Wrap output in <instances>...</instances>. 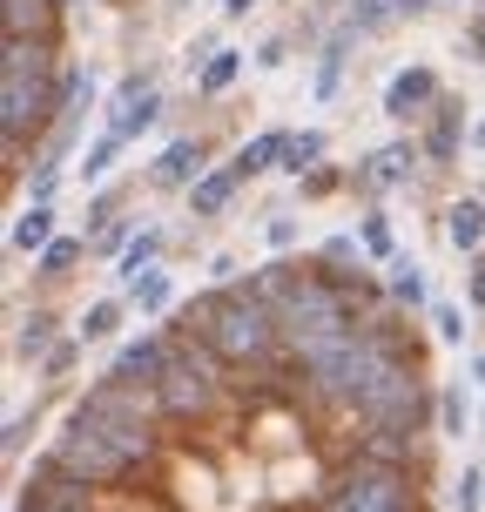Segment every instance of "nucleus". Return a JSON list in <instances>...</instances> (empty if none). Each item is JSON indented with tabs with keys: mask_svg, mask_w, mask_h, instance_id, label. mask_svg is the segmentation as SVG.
<instances>
[{
	"mask_svg": "<svg viewBox=\"0 0 485 512\" xmlns=\"http://www.w3.org/2000/svg\"><path fill=\"white\" fill-rule=\"evenodd\" d=\"M472 378H479V391H485V358H472Z\"/></svg>",
	"mask_w": 485,
	"mask_h": 512,
	"instance_id": "52",
	"label": "nucleus"
},
{
	"mask_svg": "<svg viewBox=\"0 0 485 512\" xmlns=\"http://www.w3.org/2000/svg\"><path fill=\"white\" fill-rule=\"evenodd\" d=\"M236 81H243V54H236V48H216L203 68H196V95H230Z\"/></svg>",
	"mask_w": 485,
	"mask_h": 512,
	"instance_id": "31",
	"label": "nucleus"
},
{
	"mask_svg": "<svg viewBox=\"0 0 485 512\" xmlns=\"http://www.w3.org/2000/svg\"><path fill=\"white\" fill-rule=\"evenodd\" d=\"M465 304H472V310L485 317V250L472 256V270H465Z\"/></svg>",
	"mask_w": 485,
	"mask_h": 512,
	"instance_id": "45",
	"label": "nucleus"
},
{
	"mask_svg": "<svg viewBox=\"0 0 485 512\" xmlns=\"http://www.w3.org/2000/svg\"><path fill=\"white\" fill-rule=\"evenodd\" d=\"M344 182H351L344 169H331V162H317L310 176H297V196H304V203H324V196H337Z\"/></svg>",
	"mask_w": 485,
	"mask_h": 512,
	"instance_id": "40",
	"label": "nucleus"
},
{
	"mask_svg": "<svg viewBox=\"0 0 485 512\" xmlns=\"http://www.w3.org/2000/svg\"><path fill=\"white\" fill-rule=\"evenodd\" d=\"M459 54H465V61H472V68H485V7H472V14H465Z\"/></svg>",
	"mask_w": 485,
	"mask_h": 512,
	"instance_id": "41",
	"label": "nucleus"
},
{
	"mask_svg": "<svg viewBox=\"0 0 485 512\" xmlns=\"http://www.w3.org/2000/svg\"><path fill=\"white\" fill-rule=\"evenodd\" d=\"M432 7H438V0H398V21H425Z\"/></svg>",
	"mask_w": 485,
	"mask_h": 512,
	"instance_id": "49",
	"label": "nucleus"
},
{
	"mask_svg": "<svg viewBox=\"0 0 485 512\" xmlns=\"http://www.w3.org/2000/svg\"><path fill=\"white\" fill-rule=\"evenodd\" d=\"M465 128H472V108H465V95H438V108L425 115V128H418V142H425V162H459L465 149Z\"/></svg>",
	"mask_w": 485,
	"mask_h": 512,
	"instance_id": "12",
	"label": "nucleus"
},
{
	"mask_svg": "<svg viewBox=\"0 0 485 512\" xmlns=\"http://www.w3.org/2000/svg\"><path fill=\"white\" fill-rule=\"evenodd\" d=\"M263 243H270V250H297V216H270V223H263Z\"/></svg>",
	"mask_w": 485,
	"mask_h": 512,
	"instance_id": "44",
	"label": "nucleus"
},
{
	"mask_svg": "<svg viewBox=\"0 0 485 512\" xmlns=\"http://www.w3.org/2000/svg\"><path fill=\"white\" fill-rule=\"evenodd\" d=\"M216 41H223V34H196V41H189V68H203L209 54H216Z\"/></svg>",
	"mask_w": 485,
	"mask_h": 512,
	"instance_id": "47",
	"label": "nucleus"
},
{
	"mask_svg": "<svg viewBox=\"0 0 485 512\" xmlns=\"http://www.w3.org/2000/svg\"><path fill=\"white\" fill-rule=\"evenodd\" d=\"M54 236H61V216H54V203H27L21 216H14V230H7V250L34 263V256L48 250Z\"/></svg>",
	"mask_w": 485,
	"mask_h": 512,
	"instance_id": "17",
	"label": "nucleus"
},
{
	"mask_svg": "<svg viewBox=\"0 0 485 512\" xmlns=\"http://www.w3.org/2000/svg\"><path fill=\"white\" fill-rule=\"evenodd\" d=\"M209 277H216V283H236V256L216 250V256H209Z\"/></svg>",
	"mask_w": 485,
	"mask_h": 512,
	"instance_id": "48",
	"label": "nucleus"
},
{
	"mask_svg": "<svg viewBox=\"0 0 485 512\" xmlns=\"http://www.w3.org/2000/svg\"><path fill=\"white\" fill-rule=\"evenodd\" d=\"M358 243H364V256H371V263H398V256H405L384 209H364V216H358Z\"/></svg>",
	"mask_w": 485,
	"mask_h": 512,
	"instance_id": "30",
	"label": "nucleus"
},
{
	"mask_svg": "<svg viewBox=\"0 0 485 512\" xmlns=\"http://www.w3.org/2000/svg\"><path fill=\"white\" fill-rule=\"evenodd\" d=\"M465 425H479V411H472V398H465V384H438V432L465 438Z\"/></svg>",
	"mask_w": 485,
	"mask_h": 512,
	"instance_id": "34",
	"label": "nucleus"
},
{
	"mask_svg": "<svg viewBox=\"0 0 485 512\" xmlns=\"http://www.w3.org/2000/svg\"><path fill=\"white\" fill-rule=\"evenodd\" d=\"M61 7H81V0H61Z\"/></svg>",
	"mask_w": 485,
	"mask_h": 512,
	"instance_id": "54",
	"label": "nucleus"
},
{
	"mask_svg": "<svg viewBox=\"0 0 485 512\" xmlns=\"http://www.w3.org/2000/svg\"><path fill=\"white\" fill-rule=\"evenodd\" d=\"M54 465H61V472H81V479H95V486H102V479H122L135 459L122 452V438L108 432L95 411L75 405L68 418H61V432H54Z\"/></svg>",
	"mask_w": 485,
	"mask_h": 512,
	"instance_id": "7",
	"label": "nucleus"
},
{
	"mask_svg": "<svg viewBox=\"0 0 485 512\" xmlns=\"http://www.w3.org/2000/svg\"><path fill=\"white\" fill-rule=\"evenodd\" d=\"M81 405H88L108 432L122 438L128 459H149V452H155V418H162L155 384H128V378H115V371H102V378L81 391Z\"/></svg>",
	"mask_w": 485,
	"mask_h": 512,
	"instance_id": "5",
	"label": "nucleus"
},
{
	"mask_svg": "<svg viewBox=\"0 0 485 512\" xmlns=\"http://www.w3.org/2000/svg\"><path fill=\"white\" fill-rule=\"evenodd\" d=\"M277 331H283V351L290 358H304V351H317V344L351 331V290L324 277L317 256L304 263V277L277 297Z\"/></svg>",
	"mask_w": 485,
	"mask_h": 512,
	"instance_id": "3",
	"label": "nucleus"
},
{
	"mask_svg": "<svg viewBox=\"0 0 485 512\" xmlns=\"http://www.w3.org/2000/svg\"><path fill=\"white\" fill-rule=\"evenodd\" d=\"M203 169H209V142H203V135H176L169 149L155 155L149 182H155V189H182V196H189V182L203 176Z\"/></svg>",
	"mask_w": 485,
	"mask_h": 512,
	"instance_id": "15",
	"label": "nucleus"
},
{
	"mask_svg": "<svg viewBox=\"0 0 485 512\" xmlns=\"http://www.w3.org/2000/svg\"><path fill=\"white\" fill-rule=\"evenodd\" d=\"M203 344L216 351L223 364H270L283 351V331H277V304H263L250 283H236L223 297H203Z\"/></svg>",
	"mask_w": 485,
	"mask_h": 512,
	"instance_id": "2",
	"label": "nucleus"
},
{
	"mask_svg": "<svg viewBox=\"0 0 485 512\" xmlns=\"http://www.w3.org/2000/svg\"><path fill=\"white\" fill-rule=\"evenodd\" d=\"M169 351H176V337H162V331H142V337H122L115 344V378H128V384H155L162 371H169Z\"/></svg>",
	"mask_w": 485,
	"mask_h": 512,
	"instance_id": "13",
	"label": "nucleus"
},
{
	"mask_svg": "<svg viewBox=\"0 0 485 512\" xmlns=\"http://www.w3.org/2000/svg\"><path fill=\"white\" fill-rule=\"evenodd\" d=\"M290 61V34H270L263 48H256V68H283Z\"/></svg>",
	"mask_w": 485,
	"mask_h": 512,
	"instance_id": "46",
	"label": "nucleus"
},
{
	"mask_svg": "<svg viewBox=\"0 0 485 512\" xmlns=\"http://www.w3.org/2000/svg\"><path fill=\"white\" fill-rule=\"evenodd\" d=\"M438 95H445V81H438V68L432 61H411V68H398V75L384 81V95H378V108L391 115V122H425L438 108Z\"/></svg>",
	"mask_w": 485,
	"mask_h": 512,
	"instance_id": "10",
	"label": "nucleus"
},
{
	"mask_svg": "<svg viewBox=\"0 0 485 512\" xmlns=\"http://www.w3.org/2000/svg\"><path fill=\"white\" fill-rule=\"evenodd\" d=\"M364 263H371V256H364L358 230H337V236L317 243V270H324L331 283H344V290H351V304H391V290H378V283L364 277Z\"/></svg>",
	"mask_w": 485,
	"mask_h": 512,
	"instance_id": "9",
	"label": "nucleus"
},
{
	"mask_svg": "<svg viewBox=\"0 0 485 512\" xmlns=\"http://www.w3.org/2000/svg\"><path fill=\"white\" fill-rule=\"evenodd\" d=\"M331 512H418V492H411L405 465L371 459V452H364V459L351 465L344 479H337Z\"/></svg>",
	"mask_w": 485,
	"mask_h": 512,
	"instance_id": "8",
	"label": "nucleus"
},
{
	"mask_svg": "<svg viewBox=\"0 0 485 512\" xmlns=\"http://www.w3.org/2000/svg\"><path fill=\"white\" fill-rule=\"evenodd\" d=\"M384 290H391V304L405 310V317H418V310H432V277L411 263V256H398V263H384Z\"/></svg>",
	"mask_w": 485,
	"mask_h": 512,
	"instance_id": "21",
	"label": "nucleus"
},
{
	"mask_svg": "<svg viewBox=\"0 0 485 512\" xmlns=\"http://www.w3.org/2000/svg\"><path fill=\"white\" fill-rule=\"evenodd\" d=\"M176 337V331H169ZM155 398H162V418H209L216 398H223V358L209 344H182L169 351V371L155 378Z\"/></svg>",
	"mask_w": 485,
	"mask_h": 512,
	"instance_id": "6",
	"label": "nucleus"
},
{
	"mask_svg": "<svg viewBox=\"0 0 485 512\" xmlns=\"http://www.w3.org/2000/svg\"><path fill=\"white\" fill-rule=\"evenodd\" d=\"M41 411H48V398H34V405H21L14 418H7V432H0V452H7V459H21V452H27V438L41 432Z\"/></svg>",
	"mask_w": 485,
	"mask_h": 512,
	"instance_id": "35",
	"label": "nucleus"
},
{
	"mask_svg": "<svg viewBox=\"0 0 485 512\" xmlns=\"http://www.w3.org/2000/svg\"><path fill=\"white\" fill-rule=\"evenodd\" d=\"M122 290H128V304L142 310V317H162V310L176 304V277H169L162 263H155V270H142L135 283H122Z\"/></svg>",
	"mask_w": 485,
	"mask_h": 512,
	"instance_id": "28",
	"label": "nucleus"
},
{
	"mask_svg": "<svg viewBox=\"0 0 485 512\" xmlns=\"http://www.w3.org/2000/svg\"><path fill=\"white\" fill-rule=\"evenodd\" d=\"M351 41H358V34H351V27H337L331 41H324V54H317V81H310V102H344V61H351Z\"/></svg>",
	"mask_w": 485,
	"mask_h": 512,
	"instance_id": "19",
	"label": "nucleus"
},
{
	"mask_svg": "<svg viewBox=\"0 0 485 512\" xmlns=\"http://www.w3.org/2000/svg\"><path fill=\"white\" fill-rule=\"evenodd\" d=\"M317 162H331V128H290V142H283V176H310Z\"/></svg>",
	"mask_w": 485,
	"mask_h": 512,
	"instance_id": "26",
	"label": "nucleus"
},
{
	"mask_svg": "<svg viewBox=\"0 0 485 512\" xmlns=\"http://www.w3.org/2000/svg\"><path fill=\"white\" fill-rule=\"evenodd\" d=\"M432 331L445 351H459L465 344V304H445V297H432Z\"/></svg>",
	"mask_w": 485,
	"mask_h": 512,
	"instance_id": "39",
	"label": "nucleus"
},
{
	"mask_svg": "<svg viewBox=\"0 0 485 512\" xmlns=\"http://www.w3.org/2000/svg\"><path fill=\"white\" fill-rule=\"evenodd\" d=\"M438 411V398H425V378H418V351H398L384 358V371L371 378V391L358 398V425L364 432H411L425 438V418Z\"/></svg>",
	"mask_w": 485,
	"mask_h": 512,
	"instance_id": "4",
	"label": "nucleus"
},
{
	"mask_svg": "<svg viewBox=\"0 0 485 512\" xmlns=\"http://www.w3.org/2000/svg\"><path fill=\"white\" fill-rule=\"evenodd\" d=\"M162 250H169V230H162V223H135L128 250L115 256V277H122V283H135L142 270H155V263H162Z\"/></svg>",
	"mask_w": 485,
	"mask_h": 512,
	"instance_id": "24",
	"label": "nucleus"
},
{
	"mask_svg": "<svg viewBox=\"0 0 485 512\" xmlns=\"http://www.w3.org/2000/svg\"><path fill=\"white\" fill-rule=\"evenodd\" d=\"M128 236H135V216H115V223H102V230H88V256L115 263V256L128 250Z\"/></svg>",
	"mask_w": 485,
	"mask_h": 512,
	"instance_id": "37",
	"label": "nucleus"
},
{
	"mask_svg": "<svg viewBox=\"0 0 485 512\" xmlns=\"http://www.w3.org/2000/svg\"><path fill=\"white\" fill-rule=\"evenodd\" d=\"M54 189H61V162H34V176H27V203H54Z\"/></svg>",
	"mask_w": 485,
	"mask_h": 512,
	"instance_id": "42",
	"label": "nucleus"
},
{
	"mask_svg": "<svg viewBox=\"0 0 485 512\" xmlns=\"http://www.w3.org/2000/svg\"><path fill=\"white\" fill-rule=\"evenodd\" d=\"M250 7H256V0H223V21H243Z\"/></svg>",
	"mask_w": 485,
	"mask_h": 512,
	"instance_id": "51",
	"label": "nucleus"
},
{
	"mask_svg": "<svg viewBox=\"0 0 485 512\" xmlns=\"http://www.w3.org/2000/svg\"><path fill=\"white\" fill-rule=\"evenodd\" d=\"M81 263H88V236H68V230H61L48 250L34 256V283H41V290H48V283H68Z\"/></svg>",
	"mask_w": 485,
	"mask_h": 512,
	"instance_id": "23",
	"label": "nucleus"
},
{
	"mask_svg": "<svg viewBox=\"0 0 485 512\" xmlns=\"http://www.w3.org/2000/svg\"><path fill=\"white\" fill-rule=\"evenodd\" d=\"M445 243L459 256L485 250V196H452V203H445Z\"/></svg>",
	"mask_w": 485,
	"mask_h": 512,
	"instance_id": "18",
	"label": "nucleus"
},
{
	"mask_svg": "<svg viewBox=\"0 0 485 512\" xmlns=\"http://www.w3.org/2000/svg\"><path fill=\"white\" fill-rule=\"evenodd\" d=\"M391 21H398V0H344V27H351L358 41L384 34Z\"/></svg>",
	"mask_w": 485,
	"mask_h": 512,
	"instance_id": "32",
	"label": "nucleus"
},
{
	"mask_svg": "<svg viewBox=\"0 0 485 512\" xmlns=\"http://www.w3.org/2000/svg\"><path fill=\"white\" fill-rule=\"evenodd\" d=\"M155 115H162V95H155V81L149 75H128L122 88H115V102H108V128L115 135H142V128H155Z\"/></svg>",
	"mask_w": 485,
	"mask_h": 512,
	"instance_id": "14",
	"label": "nucleus"
},
{
	"mask_svg": "<svg viewBox=\"0 0 485 512\" xmlns=\"http://www.w3.org/2000/svg\"><path fill=\"white\" fill-rule=\"evenodd\" d=\"M418 155H425V142H418V135H411V142L398 135V142H384V149L364 155L351 182H358V189H371V196H391V189H405V182L418 176Z\"/></svg>",
	"mask_w": 485,
	"mask_h": 512,
	"instance_id": "11",
	"label": "nucleus"
},
{
	"mask_svg": "<svg viewBox=\"0 0 485 512\" xmlns=\"http://www.w3.org/2000/svg\"><path fill=\"white\" fill-rule=\"evenodd\" d=\"M7 7V41H54L61 0H0Z\"/></svg>",
	"mask_w": 485,
	"mask_h": 512,
	"instance_id": "25",
	"label": "nucleus"
},
{
	"mask_svg": "<svg viewBox=\"0 0 485 512\" xmlns=\"http://www.w3.org/2000/svg\"><path fill=\"white\" fill-rule=\"evenodd\" d=\"M283 142H290V128H256L250 142L230 155L236 162V176L243 182H256V176H270V169H283Z\"/></svg>",
	"mask_w": 485,
	"mask_h": 512,
	"instance_id": "22",
	"label": "nucleus"
},
{
	"mask_svg": "<svg viewBox=\"0 0 485 512\" xmlns=\"http://www.w3.org/2000/svg\"><path fill=\"white\" fill-rule=\"evenodd\" d=\"M54 344H61V317L54 310H27L21 324H14V364H27V371L48 358Z\"/></svg>",
	"mask_w": 485,
	"mask_h": 512,
	"instance_id": "20",
	"label": "nucleus"
},
{
	"mask_svg": "<svg viewBox=\"0 0 485 512\" xmlns=\"http://www.w3.org/2000/svg\"><path fill=\"white\" fill-rule=\"evenodd\" d=\"M81 351H88V344H81V337H61V344H54L48 358L34 364V378H41V384H61V378H75V364H81Z\"/></svg>",
	"mask_w": 485,
	"mask_h": 512,
	"instance_id": "36",
	"label": "nucleus"
},
{
	"mask_svg": "<svg viewBox=\"0 0 485 512\" xmlns=\"http://www.w3.org/2000/svg\"><path fill=\"white\" fill-rule=\"evenodd\" d=\"M297 277H304V263H297V256H270V263H256V270H250V277H243V283H250V290H256V297H263V304H277V297H283V290H290V283H297Z\"/></svg>",
	"mask_w": 485,
	"mask_h": 512,
	"instance_id": "29",
	"label": "nucleus"
},
{
	"mask_svg": "<svg viewBox=\"0 0 485 512\" xmlns=\"http://www.w3.org/2000/svg\"><path fill=\"white\" fill-rule=\"evenodd\" d=\"M465 149L485 155V115H472V128H465Z\"/></svg>",
	"mask_w": 485,
	"mask_h": 512,
	"instance_id": "50",
	"label": "nucleus"
},
{
	"mask_svg": "<svg viewBox=\"0 0 485 512\" xmlns=\"http://www.w3.org/2000/svg\"><path fill=\"white\" fill-rule=\"evenodd\" d=\"M236 189H243L236 162H223V169H203V176L189 182V216H196V223H216V216L236 203Z\"/></svg>",
	"mask_w": 485,
	"mask_h": 512,
	"instance_id": "16",
	"label": "nucleus"
},
{
	"mask_svg": "<svg viewBox=\"0 0 485 512\" xmlns=\"http://www.w3.org/2000/svg\"><path fill=\"white\" fill-rule=\"evenodd\" d=\"M61 108H68V81L54 68V41H7V54H0V135H7V149L48 142Z\"/></svg>",
	"mask_w": 485,
	"mask_h": 512,
	"instance_id": "1",
	"label": "nucleus"
},
{
	"mask_svg": "<svg viewBox=\"0 0 485 512\" xmlns=\"http://www.w3.org/2000/svg\"><path fill=\"white\" fill-rule=\"evenodd\" d=\"M122 209H128V189H102V196H95V209H88V230H102V223H115Z\"/></svg>",
	"mask_w": 485,
	"mask_h": 512,
	"instance_id": "43",
	"label": "nucleus"
},
{
	"mask_svg": "<svg viewBox=\"0 0 485 512\" xmlns=\"http://www.w3.org/2000/svg\"><path fill=\"white\" fill-rule=\"evenodd\" d=\"M479 452H485V405H479Z\"/></svg>",
	"mask_w": 485,
	"mask_h": 512,
	"instance_id": "53",
	"label": "nucleus"
},
{
	"mask_svg": "<svg viewBox=\"0 0 485 512\" xmlns=\"http://www.w3.org/2000/svg\"><path fill=\"white\" fill-rule=\"evenodd\" d=\"M452 512H485V459H472L452 479Z\"/></svg>",
	"mask_w": 485,
	"mask_h": 512,
	"instance_id": "38",
	"label": "nucleus"
},
{
	"mask_svg": "<svg viewBox=\"0 0 485 512\" xmlns=\"http://www.w3.org/2000/svg\"><path fill=\"white\" fill-rule=\"evenodd\" d=\"M128 297H95V304L81 310V324H75V337L81 344H102V337H122V324H128Z\"/></svg>",
	"mask_w": 485,
	"mask_h": 512,
	"instance_id": "27",
	"label": "nucleus"
},
{
	"mask_svg": "<svg viewBox=\"0 0 485 512\" xmlns=\"http://www.w3.org/2000/svg\"><path fill=\"white\" fill-rule=\"evenodd\" d=\"M122 149H128V135H115V128H102V135L88 142V155H81V162H75V176H81V182H102L108 169L122 162Z\"/></svg>",
	"mask_w": 485,
	"mask_h": 512,
	"instance_id": "33",
	"label": "nucleus"
}]
</instances>
